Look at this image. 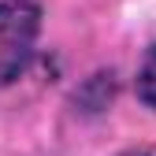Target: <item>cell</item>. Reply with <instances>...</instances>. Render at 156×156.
I'll return each mask as SVG.
<instances>
[{"mask_svg": "<svg viewBox=\"0 0 156 156\" xmlns=\"http://www.w3.org/2000/svg\"><path fill=\"white\" fill-rule=\"evenodd\" d=\"M134 89H138L141 104L156 108V45L145 52V60H141V67H138V82H134Z\"/></svg>", "mask_w": 156, "mask_h": 156, "instance_id": "2", "label": "cell"}, {"mask_svg": "<svg viewBox=\"0 0 156 156\" xmlns=\"http://www.w3.org/2000/svg\"><path fill=\"white\" fill-rule=\"evenodd\" d=\"M41 4L37 0H0V89L23 78L41 37Z\"/></svg>", "mask_w": 156, "mask_h": 156, "instance_id": "1", "label": "cell"}, {"mask_svg": "<svg viewBox=\"0 0 156 156\" xmlns=\"http://www.w3.org/2000/svg\"><path fill=\"white\" fill-rule=\"evenodd\" d=\"M119 156H156V149L152 145H134V149H123Z\"/></svg>", "mask_w": 156, "mask_h": 156, "instance_id": "3", "label": "cell"}]
</instances>
